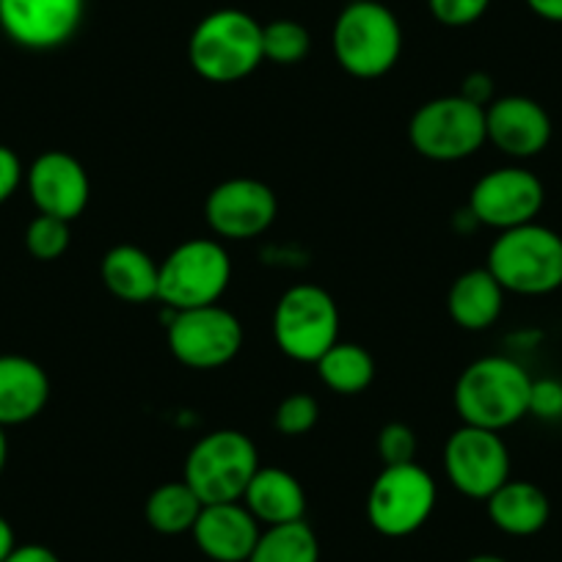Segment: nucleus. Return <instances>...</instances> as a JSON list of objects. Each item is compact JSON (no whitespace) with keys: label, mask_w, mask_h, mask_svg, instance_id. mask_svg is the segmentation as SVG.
Here are the masks:
<instances>
[{"label":"nucleus","mask_w":562,"mask_h":562,"mask_svg":"<svg viewBox=\"0 0 562 562\" xmlns=\"http://www.w3.org/2000/svg\"><path fill=\"white\" fill-rule=\"evenodd\" d=\"M532 375L510 356H483L458 375L452 403L463 425L485 430L513 428L529 416Z\"/></svg>","instance_id":"1"},{"label":"nucleus","mask_w":562,"mask_h":562,"mask_svg":"<svg viewBox=\"0 0 562 562\" xmlns=\"http://www.w3.org/2000/svg\"><path fill=\"white\" fill-rule=\"evenodd\" d=\"M188 61L207 83H240L265 61L262 25L243 9H215L191 31Z\"/></svg>","instance_id":"2"},{"label":"nucleus","mask_w":562,"mask_h":562,"mask_svg":"<svg viewBox=\"0 0 562 562\" xmlns=\"http://www.w3.org/2000/svg\"><path fill=\"white\" fill-rule=\"evenodd\" d=\"M331 50L350 78L378 80L403 56V25L381 0H350L334 20Z\"/></svg>","instance_id":"3"},{"label":"nucleus","mask_w":562,"mask_h":562,"mask_svg":"<svg viewBox=\"0 0 562 562\" xmlns=\"http://www.w3.org/2000/svg\"><path fill=\"white\" fill-rule=\"evenodd\" d=\"M485 268L505 293L527 299L557 293L562 288V235L538 221L499 232Z\"/></svg>","instance_id":"4"},{"label":"nucleus","mask_w":562,"mask_h":562,"mask_svg":"<svg viewBox=\"0 0 562 562\" xmlns=\"http://www.w3.org/2000/svg\"><path fill=\"white\" fill-rule=\"evenodd\" d=\"M259 469L257 445L243 430H213L191 447L182 467V480L202 505L240 502Z\"/></svg>","instance_id":"5"},{"label":"nucleus","mask_w":562,"mask_h":562,"mask_svg":"<svg viewBox=\"0 0 562 562\" xmlns=\"http://www.w3.org/2000/svg\"><path fill=\"white\" fill-rule=\"evenodd\" d=\"M411 149L436 164H458L488 144L485 135V108L474 105L461 94L428 100L414 111L408 122Z\"/></svg>","instance_id":"6"},{"label":"nucleus","mask_w":562,"mask_h":562,"mask_svg":"<svg viewBox=\"0 0 562 562\" xmlns=\"http://www.w3.org/2000/svg\"><path fill=\"white\" fill-rule=\"evenodd\" d=\"M232 281V259L224 243L193 237L171 248L160 262L158 301L171 312L218 304Z\"/></svg>","instance_id":"7"},{"label":"nucleus","mask_w":562,"mask_h":562,"mask_svg":"<svg viewBox=\"0 0 562 562\" xmlns=\"http://www.w3.org/2000/svg\"><path fill=\"white\" fill-rule=\"evenodd\" d=\"M276 348L301 364H317L328 348L339 342V306L328 290L317 284H295L273 310Z\"/></svg>","instance_id":"8"},{"label":"nucleus","mask_w":562,"mask_h":562,"mask_svg":"<svg viewBox=\"0 0 562 562\" xmlns=\"http://www.w3.org/2000/svg\"><path fill=\"white\" fill-rule=\"evenodd\" d=\"M439 488L419 463L383 467L367 494V521L383 538H408L430 521Z\"/></svg>","instance_id":"9"},{"label":"nucleus","mask_w":562,"mask_h":562,"mask_svg":"<svg viewBox=\"0 0 562 562\" xmlns=\"http://www.w3.org/2000/svg\"><path fill=\"white\" fill-rule=\"evenodd\" d=\"M243 323L218 304L175 312L166 328L171 356L188 370H221L243 350Z\"/></svg>","instance_id":"10"},{"label":"nucleus","mask_w":562,"mask_h":562,"mask_svg":"<svg viewBox=\"0 0 562 562\" xmlns=\"http://www.w3.org/2000/svg\"><path fill=\"white\" fill-rule=\"evenodd\" d=\"M510 450L496 430L461 425L445 445V474L467 499L485 502L510 480Z\"/></svg>","instance_id":"11"},{"label":"nucleus","mask_w":562,"mask_h":562,"mask_svg":"<svg viewBox=\"0 0 562 562\" xmlns=\"http://www.w3.org/2000/svg\"><path fill=\"white\" fill-rule=\"evenodd\" d=\"M546 204V188L535 171L524 166H502L474 182L467 213L474 224L507 232L538 221Z\"/></svg>","instance_id":"12"},{"label":"nucleus","mask_w":562,"mask_h":562,"mask_svg":"<svg viewBox=\"0 0 562 562\" xmlns=\"http://www.w3.org/2000/svg\"><path fill=\"white\" fill-rule=\"evenodd\" d=\"M279 215L273 188L254 177L218 182L204 199V221L221 240H251L265 235Z\"/></svg>","instance_id":"13"},{"label":"nucleus","mask_w":562,"mask_h":562,"mask_svg":"<svg viewBox=\"0 0 562 562\" xmlns=\"http://www.w3.org/2000/svg\"><path fill=\"white\" fill-rule=\"evenodd\" d=\"M86 0H0V29L23 50H58L75 40Z\"/></svg>","instance_id":"14"},{"label":"nucleus","mask_w":562,"mask_h":562,"mask_svg":"<svg viewBox=\"0 0 562 562\" xmlns=\"http://www.w3.org/2000/svg\"><path fill=\"white\" fill-rule=\"evenodd\" d=\"M25 186H29L31 202L42 215L72 224L89 207V171L75 155L61 153V149L42 153L25 171Z\"/></svg>","instance_id":"15"},{"label":"nucleus","mask_w":562,"mask_h":562,"mask_svg":"<svg viewBox=\"0 0 562 562\" xmlns=\"http://www.w3.org/2000/svg\"><path fill=\"white\" fill-rule=\"evenodd\" d=\"M551 116L538 100L524 94L496 97L485 108V135L502 155L513 160H529L546 153L551 144Z\"/></svg>","instance_id":"16"},{"label":"nucleus","mask_w":562,"mask_h":562,"mask_svg":"<svg viewBox=\"0 0 562 562\" xmlns=\"http://www.w3.org/2000/svg\"><path fill=\"white\" fill-rule=\"evenodd\" d=\"M259 532L262 524L248 513L243 502L204 505L191 529L199 551L213 562H248Z\"/></svg>","instance_id":"17"},{"label":"nucleus","mask_w":562,"mask_h":562,"mask_svg":"<svg viewBox=\"0 0 562 562\" xmlns=\"http://www.w3.org/2000/svg\"><path fill=\"white\" fill-rule=\"evenodd\" d=\"M50 400L45 367L29 356H0V428L34 422Z\"/></svg>","instance_id":"18"},{"label":"nucleus","mask_w":562,"mask_h":562,"mask_svg":"<svg viewBox=\"0 0 562 562\" xmlns=\"http://www.w3.org/2000/svg\"><path fill=\"white\" fill-rule=\"evenodd\" d=\"M240 502L262 527L304 521L306 516L304 485L295 474L279 467H259Z\"/></svg>","instance_id":"19"},{"label":"nucleus","mask_w":562,"mask_h":562,"mask_svg":"<svg viewBox=\"0 0 562 562\" xmlns=\"http://www.w3.org/2000/svg\"><path fill=\"white\" fill-rule=\"evenodd\" d=\"M491 524L510 538H532L551 518V502L540 485L529 480H507L485 499Z\"/></svg>","instance_id":"20"},{"label":"nucleus","mask_w":562,"mask_h":562,"mask_svg":"<svg viewBox=\"0 0 562 562\" xmlns=\"http://www.w3.org/2000/svg\"><path fill=\"white\" fill-rule=\"evenodd\" d=\"M505 290L488 268H472L452 281L447 293L450 321L463 331H485L505 312Z\"/></svg>","instance_id":"21"},{"label":"nucleus","mask_w":562,"mask_h":562,"mask_svg":"<svg viewBox=\"0 0 562 562\" xmlns=\"http://www.w3.org/2000/svg\"><path fill=\"white\" fill-rule=\"evenodd\" d=\"M100 279L113 299L124 304H149L158 299L160 262H155L144 248L122 243L105 251L100 262Z\"/></svg>","instance_id":"22"},{"label":"nucleus","mask_w":562,"mask_h":562,"mask_svg":"<svg viewBox=\"0 0 562 562\" xmlns=\"http://www.w3.org/2000/svg\"><path fill=\"white\" fill-rule=\"evenodd\" d=\"M315 367L317 378L342 397L367 392L375 381V359L370 350L356 342H337L317 359Z\"/></svg>","instance_id":"23"},{"label":"nucleus","mask_w":562,"mask_h":562,"mask_svg":"<svg viewBox=\"0 0 562 562\" xmlns=\"http://www.w3.org/2000/svg\"><path fill=\"white\" fill-rule=\"evenodd\" d=\"M202 499L193 494L186 480H171V483L158 485L144 502V518L149 529L158 535H186L196 524L202 513Z\"/></svg>","instance_id":"24"},{"label":"nucleus","mask_w":562,"mask_h":562,"mask_svg":"<svg viewBox=\"0 0 562 562\" xmlns=\"http://www.w3.org/2000/svg\"><path fill=\"white\" fill-rule=\"evenodd\" d=\"M248 562H321V540L306 521L265 527Z\"/></svg>","instance_id":"25"},{"label":"nucleus","mask_w":562,"mask_h":562,"mask_svg":"<svg viewBox=\"0 0 562 562\" xmlns=\"http://www.w3.org/2000/svg\"><path fill=\"white\" fill-rule=\"evenodd\" d=\"M312 50V34L304 23L290 18L262 25V56L276 67H295L306 61Z\"/></svg>","instance_id":"26"},{"label":"nucleus","mask_w":562,"mask_h":562,"mask_svg":"<svg viewBox=\"0 0 562 562\" xmlns=\"http://www.w3.org/2000/svg\"><path fill=\"white\" fill-rule=\"evenodd\" d=\"M69 221L53 218V215H36L25 229V248L40 262H56L69 251Z\"/></svg>","instance_id":"27"},{"label":"nucleus","mask_w":562,"mask_h":562,"mask_svg":"<svg viewBox=\"0 0 562 562\" xmlns=\"http://www.w3.org/2000/svg\"><path fill=\"white\" fill-rule=\"evenodd\" d=\"M317 419H321V405H317V400L306 392H295L288 394V397L276 405L273 428L281 436L299 439V436H306L315 430Z\"/></svg>","instance_id":"28"},{"label":"nucleus","mask_w":562,"mask_h":562,"mask_svg":"<svg viewBox=\"0 0 562 562\" xmlns=\"http://www.w3.org/2000/svg\"><path fill=\"white\" fill-rule=\"evenodd\" d=\"M419 441H416L414 428L405 422H389L378 434V456L383 467H400V463H414Z\"/></svg>","instance_id":"29"},{"label":"nucleus","mask_w":562,"mask_h":562,"mask_svg":"<svg viewBox=\"0 0 562 562\" xmlns=\"http://www.w3.org/2000/svg\"><path fill=\"white\" fill-rule=\"evenodd\" d=\"M491 0H428V12L447 29H467L480 23L488 12Z\"/></svg>","instance_id":"30"},{"label":"nucleus","mask_w":562,"mask_h":562,"mask_svg":"<svg viewBox=\"0 0 562 562\" xmlns=\"http://www.w3.org/2000/svg\"><path fill=\"white\" fill-rule=\"evenodd\" d=\"M529 416L540 422L562 419V381H557V378H532Z\"/></svg>","instance_id":"31"},{"label":"nucleus","mask_w":562,"mask_h":562,"mask_svg":"<svg viewBox=\"0 0 562 562\" xmlns=\"http://www.w3.org/2000/svg\"><path fill=\"white\" fill-rule=\"evenodd\" d=\"M25 169L23 160L18 158V153L0 144V204H7L9 199L18 193V188L23 186Z\"/></svg>","instance_id":"32"},{"label":"nucleus","mask_w":562,"mask_h":562,"mask_svg":"<svg viewBox=\"0 0 562 562\" xmlns=\"http://www.w3.org/2000/svg\"><path fill=\"white\" fill-rule=\"evenodd\" d=\"M461 97H467V100L474 102V105L488 108L491 102L496 100L494 80H491V75H485V72L467 75V80H463V86H461Z\"/></svg>","instance_id":"33"},{"label":"nucleus","mask_w":562,"mask_h":562,"mask_svg":"<svg viewBox=\"0 0 562 562\" xmlns=\"http://www.w3.org/2000/svg\"><path fill=\"white\" fill-rule=\"evenodd\" d=\"M3 562H61V557L50 549V546L42 543H23L14 546L12 554L7 557Z\"/></svg>","instance_id":"34"},{"label":"nucleus","mask_w":562,"mask_h":562,"mask_svg":"<svg viewBox=\"0 0 562 562\" xmlns=\"http://www.w3.org/2000/svg\"><path fill=\"white\" fill-rule=\"evenodd\" d=\"M535 18L562 25V0H524Z\"/></svg>","instance_id":"35"},{"label":"nucleus","mask_w":562,"mask_h":562,"mask_svg":"<svg viewBox=\"0 0 562 562\" xmlns=\"http://www.w3.org/2000/svg\"><path fill=\"white\" fill-rule=\"evenodd\" d=\"M18 546V538H14V529L7 518L0 516V562L7 560L12 554V549Z\"/></svg>","instance_id":"36"},{"label":"nucleus","mask_w":562,"mask_h":562,"mask_svg":"<svg viewBox=\"0 0 562 562\" xmlns=\"http://www.w3.org/2000/svg\"><path fill=\"white\" fill-rule=\"evenodd\" d=\"M9 461V439H7V428H0V474L7 469Z\"/></svg>","instance_id":"37"},{"label":"nucleus","mask_w":562,"mask_h":562,"mask_svg":"<svg viewBox=\"0 0 562 562\" xmlns=\"http://www.w3.org/2000/svg\"><path fill=\"white\" fill-rule=\"evenodd\" d=\"M467 562H510V560H505V557H499V554H474V557H469Z\"/></svg>","instance_id":"38"},{"label":"nucleus","mask_w":562,"mask_h":562,"mask_svg":"<svg viewBox=\"0 0 562 562\" xmlns=\"http://www.w3.org/2000/svg\"><path fill=\"white\" fill-rule=\"evenodd\" d=\"M0 42H3V29H0Z\"/></svg>","instance_id":"39"}]
</instances>
